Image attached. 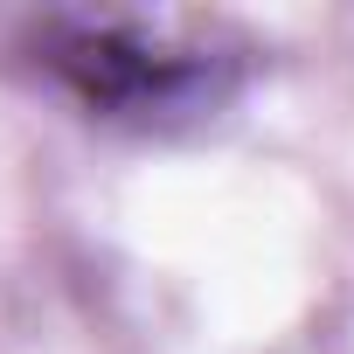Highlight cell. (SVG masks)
Segmentation results:
<instances>
[{
  "instance_id": "obj_1",
  "label": "cell",
  "mask_w": 354,
  "mask_h": 354,
  "mask_svg": "<svg viewBox=\"0 0 354 354\" xmlns=\"http://www.w3.org/2000/svg\"><path fill=\"white\" fill-rule=\"evenodd\" d=\"M35 63L104 125L188 132L243 91V35L195 15L56 8L28 28Z\"/></svg>"
}]
</instances>
